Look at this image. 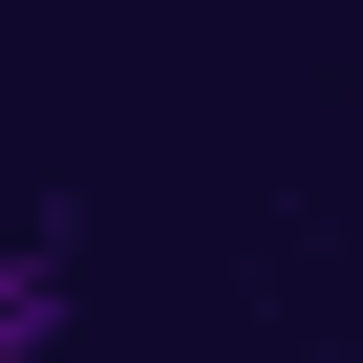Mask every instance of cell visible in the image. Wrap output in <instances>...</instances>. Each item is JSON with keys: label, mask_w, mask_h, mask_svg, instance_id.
<instances>
[{"label": "cell", "mask_w": 363, "mask_h": 363, "mask_svg": "<svg viewBox=\"0 0 363 363\" xmlns=\"http://www.w3.org/2000/svg\"><path fill=\"white\" fill-rule=\"evenodd\" d=\"M86 342V214H22L0 235V363H65Z\"/></svg>", "instance_id": "obj_1"}]
</instances>
